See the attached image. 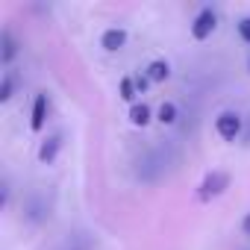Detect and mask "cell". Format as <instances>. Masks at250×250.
Segmentation results:
<instances>
[{"mask_svg":"<svg viewBox=\"0 0 250 250\" xmlns=\"http://www.w3.org/2000/svg\"><path fill=\"white\" fill-rule=\"evenodd\" d=\"M53 209H56V194L47 191L44 186H33V188H27V194L21 200V221L33 229H39L53 218Z\"/></svg>","mask_w":250,"mask_h":250,"instance_id":"6da1fadb","label":"cell"},{"mask_svg":"<svg viewBox=\"0 0 250 250\" xmlns=\"http://www.w3.org/2000/svg\"><path fill=\"white\" fill-rule=\"evenodd\" d=\"M165 174H168V156L162 153V147H150L133 162V180L142 186H156Z\"/></svg>","mask_w":250,"mask_h":250,"instance_id":"7a4b0ae2","label":"cell"},{"mask_svg":"<svg viewBox=\"0 0 250 250\" xmlns=\"http://www.w3.org/2000/svg\"><path fill=\"white\" fill-rule=\"evenodd\" d=\"M232 186V174L229 171H221V168H212L203 174V180L197 183V200L200 203H212L218 200L221 194H227V188Z\"/></svg>","mask_w":250,"mask_h":250,"instance_id":"3957f363","label":"cell"},{"mask_svg":"<svg viewBox=\"0 0 250 250\" xmlns=\"http://www.w3.org/2000/svg\"><path fill=\"white\" fill-rule=\"evenodd\" d=\"M215 136L221 139V142H227V145H235L241 136H244V115L241 112H235V109H224V112H218L215 115Z\"/></svg>","mask_w":250,"mask_h":250,"instance_id":"277c9868","label":"cell"},{"mask_svg":"<svg viewBox=\"0 0 250 250\" xmlns=\"http://www.w3.org/2000/svg\"><path fill=\"white\" fill-rule=\"evenodd\" d=\"M218 21H221L218 9L206 3V6H200L197 15L191 18V24H188V36H191L194 42H209V39L215 36V30H218Z\"/></svg>","mask_w":250,"mask_h":250,"instance_id":"5b68a950","label":"cell"},{"mask_svg":"<svg viewBox=\"0 0 250 250\" xmlns=\"http://www.w3.org/2000/svg\"><path fill=\"white\" fill-rule=\"evenodd\" d=\"M62 145H65V133L62 130H50L42 142H39V150H36V159L39 165H53L62 153Z\"/></svg>","mask_w":250,"mask_h":250,"instance_id":"8992f818","label":"cell"},{"mask_svg":"<svg viewBox=\"0 0 250 250\" xmlns=\"http://www.w3.org/2000/svg\"><path fill=\"white\" fill-rule=\"evenodd\" d=\"M47 118H50V94L47 91H39L33 97V106H30V133H44L47 127Z\"/></svg>","mask_w":250,"mask_h":250,"instance_id":"52a82bcc","label":"cell"},{"mask_svg":"<svg viewBox=\"0 0 250 250\" xmlns=\"http://www.w3.org/2000/svg\"><path fill=\"white\" fill-rule=\"evenodd\" d=\"M21 42L15 39V33L9 27H3V33H0V65H3V71H12L15 59L21 56Z\"/></svg>","mask_w":250,"mask_h":250,"instance_id":"ba28073f","label":"cell"},{"mask_svg":"<svg viewBox=\"0 0 250 250\" xmlns=\"http://www.w3.org/2000/svg\"><path fill=\"white\" fill-rule=\"evenodd\" d=\"M127 42H130L127 27L112 24V27H106V30L100 33V47H103L106 53H118V50H124V47H127Z\"/></svg>","mask_w":250,"mask_h":250,"instance_id":"9c48e42d","label":"cell"},{"mask_svg":"<svg viewBox=\"0 0 250 250\" xmlns=\"http://www.w3.org/2000/svg\"><path fill=\"white\" fill-rule=\"evenodd\" d=\"M127 121L133 124V127H139V130H145L150 121H156V112L145 103V100H139V103H133L130 109H127Z\"/></svg>","mask_w":250,"mask_h":250,"instance_id":"30bf717a","label":"cell"},{"mask_svg":"<svg viewBox=\"0 0 250 250\" xmlns=\"http://www.w3.org/2000/svg\"><path fill=\"white\" fill-rule=\"evenodd\" d=\"M145 74L150 77V83H153V85L168 83V80H171V62H168V59H162V56H156V59H150V62L145 65Z\"/></svg>","mask_w":250,"mask_h":250,"instance_id":"8fae6325","label":"cell"},{"mask_svg":"<svg viewBox=\"0 0 250 250\" xmlns=\"http://www.w3.org/2000/svg\"><path fill=\"white\" fill-rule=\"evenodd\" d=\"M118 97H121L124 103H130V106L139 103L142 94H139V85H136V77H133V74H124V77L118 80Z\"/></svg>","mask_w":250,"mask_h":250,"instance_id":"7c38bea8","label":"cell"},{"mask_svg":"<svg viewBox=\"0 0 250 250\" xmlns=\"http://www.w3.org/2000/svg\"><path fill=\"white\" fill-rule=\"evenodd\" d=\"M177 118H180V106L174 100H162L159 109H156V121L162 124V127H174Z\"/></svg>","mask_w":250,"mask_h":250,"instance_id":"4fadbf2b","label":"cell"},{"mask_svg":"<svg viewBox=\"0 0 250 250\" xmlns=\"http://www.w3.org/2000/svg\"><path fill=\"white\" fill-rule=\"evenodd\" d=\"M18 91V74L15 71H3V77H0V103H9Z\"/></svg>","mask_w":250,"mask_h":250,"instance_id":"5bb4252c","label":"cell"},{"mask_svg":"<svg viewBox=\"0 0 250 250\" xmlns=\"http://www.w3.org/2000/svg\"><path fill=\"white\" fill-rule=\"evenodd\" d=\"M235 36H238L241 44L250 47V15H241V18L235 21Z\"/></svg>","mask_w":250,"mask_h":250,"instance_id":"9a60e30c","label":"cell"},{"mask_svg":"<svg viewBox=\"0 0 250 250\" xmlns=\"http://www.w3.org/2000/svg\"><path fill=\"white\" fill-rule=\"evenodd\" d=\"M9 194H12V186H9V177L0 180V209L9 206Z\"/></svg>","mask_w":250,"mask_h":250,"instance_id":"2e32d148","label":"cell"},{"mask_svg":"<svg viewBox=\"0 0 250 250\" xmlns=\"http://www.w3.org/2000/svg\"><path fill=\"white\" fill-rule=\"evenodd\" d=\"M133 77H136V85H139V94H147V91H150V85H153V83H150V77H147V74H145V68H142V71H139V74H133Z\"/></svg>","mask_w":250,"mask_h":250,"instance_id":"e0dca14e","label":"cell"},{"mask_svg":"<svg viewBox=\"0 0 250 250\" xmlns=\"http://www.w3.org/2000/svg\"><path fill=\"white\" fill-rule=\"evenodd\" d=\"M238 229H241V235H247V238H250V212H244V215H241Z\"/></svg>","mask_w":250,"mask_h":250,"instance_id":"ac0fdd59","label":"cell"},{"mask_svg":"<svg viewBox=\"0 0 250 250\" xmlns=\"http://www.w3.org/2000/svg\"><path fill=\"white\" fill-rule=\"evenodd\" d=\"M247 71H250V56H247Z\"/></svg>","mask_w":250,"mask_h":250,"instance_id":"d6986e66","label":"cell"}]
</instances>
